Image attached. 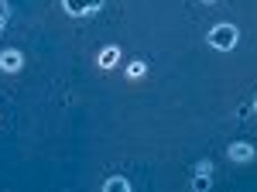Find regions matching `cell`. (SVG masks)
<instances>
[{
	"mask_svg": "<svg viewBox=\"0 0 257 192\" xmlns=\"http://www.w3.org/2000/svg\"><path fill=\"white\" fill-rule=\"evenodd\" d=\"M237 41H240V31L233 24H216V28L209 31V45H213L216 52H230Z\"/></svg>",
	"mask_w": 257,
	"mask_h": 192,
	"instance_id": "1",
	"label": "cell"
},
{
	"mask_svg": "<svg viewBox=\"0 0 257 192\" xmlns=\"http://www.w3.org/2000/svg\"><path fill=\"white\" fill-rule=\"evenodd\" d=\"M62 11L72 18H89V14L103 11V0H62Z\"/></svg>",
	"mask_w": 257,
	"mask_h": 192,
	"instance_id": "2",
	"label": "cell"
},
{
	"mask_svg": "<svg viewBox=\"0 0 257 192\" xmlns=\"http://www.w3.org/2000/svg\"><path fill=\"white\" fill-rule=\"evenodd\" d=\"M21 65H24V55H21L18 48H4L0 52V69L4 72H21Z\"/></svg>",
	"mask_w": 257,
	"mask_h": 192,
	"instance_id": "3",
	"label": "cell"
},
{
	"mask_svg": "<svg viewBox=\"0 0 257 192\" xmlns=\"http://www.w3.org/2000/svg\"><path fill=\"white\" fill-rule=\"evenodd\" d=\"M226 158H230V161H250V158H254V148H250L247 141H233V144L226 148Z\"/></svg>",
	"mask_w": 257,
	"mask_h": 192,
	"instance_id": "4",
	"label": "cell"
},
{
	"mask_svg": "<svg viewBox=\"0 0 257 192\" xmlns=\"http://www.w3.org/2000/svg\"><path fill=\"white\" fill-rule=\"evenodd\" d=\"M103 192H131V182H127L123 175H113V178L103 182Z\"/></svg>",
	"mask_w": 257,
	"mask_h": 192,
	"instance_id": "5",
	"label": "cell"
},
{
	"mask_svg": "<svg viewBox=\"0 0 257 192\" xmlns=\"http://www.w3.org/2000/svg\"><path fill=\"white\" fill-rule=\"evenodd\" d=\"M117 58H120V48H117V45L103 48V52H99V69H110V65H113Z\"/></svg>",
	"mask_w": 257,
	"mask_h": 192,
	"instance_id": "6",
	"label": "cell"
},
{
	"mask_svg": "<svg viewBox=\"0 0 257 192\" xmlns=\"http://www.w3.org/2000/svg\"><path fill=\"white\" fill-rule=\"evenodd\" d=\"M209 185H213V178H209L206 172H196V178H192V189H196V192H206Z\"/></svg>",
	"mask_w": 257,
	"mask_h": 192,
	"instance_id": "7",
	"label": "cell"
},
{
	"mask_svg": "<svg viewBox=\"0 0 257 192\" xmlns=\"http://www.w3.org/2000/svg\"><path fill=\"white\" fill-rule=\"evenodd\" d=\"M144 72H148V65H144V62H131V65H127V76H131V79H141Z\"/></svg>",
	"mask_w": 257,
	"mask_h": 192,
	"instance_id": "8",
	"label": "cell"
},
{
	"mask_svg": "<svg viewBox=\"0 0 257 192\" xmlns=\"http://www.w3.org/2000/svg\"><path fill=\"white\" fill-rule=\"evenodd\" d=\"M7 14H11V11H7V0H0V31H4V24H7Z\"/></svg>",
	"mask_w": 257,
	"mask_h": 192,
	"instance_id": "9",
	"label": "cell"
},
{
	"mask_svg": "<svg viewBox=\"0 0 257 192\" xmlns=\"http://www.w3.org/2000/svg\"><path fill=\"white\" fill-rule=\"evenodd\" d=\"M254 114H257V100H254Z\"/></svg>",
	"mask_w": 257,
	"mask_h": 192,
	"instance_id": "10",
	"label": "cell"
},
{
	"mask_svg": "<svg viewBox=\"0 0 257 192\" xmlns=\"http://www.w3.org/2000/svg\"><path fill=\"white\" fill-rule=\"evenodd\" d=\"M202 4H213V0H202Z\"/></svg>",
	"mask_w": 257,
	"mask_h": 192,
	"instance_id": "11",
	"label": "cell"
}]
</instances>
